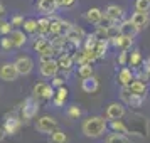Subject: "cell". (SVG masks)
Instances as JSON below:
<instances>
[{
  "label": "cell",
  "instance_id": "cell-1",
  "mask_svg": "<svg viewBox=\"0 0 150 143\" xmlns=\"http://www.w3.org/2000/svg\"><path fill=\"white\" fill-rule=\"evenodd\" d=\"M108 128V123L103 116H89L88 120H84L81 125V131L88 138H98L101 136Z\"/></svg>",
  "mask_w": 150,
  "mask_h": 143
},
{
  "label": "cell",
  "instance_id": "cell-2",
  "mask_svg": "<svg viewBox=\"0 0 150 143\" xmlns=\"http://www.w3.org/2000/svg\"><path fill=\"white\" fill-rule=\"evenodd\" d=\"M37 111H39V101H37V98H27L25 101H24V104H22V120L24 121H29V120H32L35 115H37Z\"/></svg>",
  "mask_w": 150,
  "mask_h": 143
},
{
  "label": "cell",
  "instance_id": "cell-3",
  "mask_svg": "<svg viewBox=\"0 0 150 143\" xmlns=\"http://www.w3.org/2000/svg\"><path fill=\"white\" fill-rule=\"evenodd\" d=\"M54 86L52 84H47L44 81H39L32 89V96L37 98V99H52L54 98Z\"/></svg>",
  "mask_w": 150,
  "mask_h": 143
},
{
  "label": "cell",
  "instance_id": "cell-4",
  "mask_svg": "<svg viewBox=\"0 0 150 143\" xmlns=\"http://www.w3.org/2000/svg\"><path fill=\"white\" fill-rule=\"evenodd\" d=\"M41 74L44 77H54L57 76V71H59V64L56 59L52 57H47V59H41Z\"/></svg>",
  "mask_w": 150,
  "mask_h": 143
},
{
  "label": "cell",
  "instance_id": "cell-5",
  "mask_svg": "<svg viewBox=\"0 0 150 143\" xmlns=\"http://www.w3.org/2000/svg\"><path fill=\"white\" fill-rule=\"evenodd\" d=\"M66 39H68L69 44H73V46H76V47H79L81 46L83 39L86 37V34H84V30H83L81 27H78V25H71V27L66 30Z\"/></svg>",
  "mask_w": 150,
  "mask_h": 143
},
{
  "label": "cell",
  "instance_id": "cell-6",
  "mask_svg": "<svg viewBox=\"0 0 150 143\" xmlns=\"http://www.w3.org/2000/svg\"><path fill=\"white\" fill-rule=\"evenodd\" d=\"M35 128L41 133H52L54 130H57V121L52 116H41L35 121Z\"/></svg>",
  "mask_w": 150,
  "mask_h": 143
},
{
  "label": "cell",
  "instance_id": "cell-7",
  "mask_svg": "<svg viewBox=\"0 0 150 143\" xmlns=\"http://www.w3.org/2000/svg\"><path fill=\"white\" fill-rule=\"evenodd\" d=\"M34 49L39 52L41 59H47V57H52L54 56V49L51 46V42L47 39H44V37H41V39H37L34 42Z\"/></svg>",
  "mask_w": 150,
  "mask_h": 143
},
{
  "label": "cell",
  "instance_id": "cell-8",
  "mask_svg": "<svg viewBox=\"0 0 150 143\" xmlns=\"http://www.w3.org/2000/svg\"><path fill=\"white\" fill-rule=\"evenodd\" d=\"M2 126H4L7 135H15V133H19V130L22 126V118H19L15 115H8L5 116V121H4Z\"/></svg>",
  "mask_w": 150,
  "mask_h": 143
},
{
  "label": "cell",
  "instance_id": "cell-9",
  "mask_svg": "<svg viewBox=\"0 0 150 143\" xmlns=\"http://www.w3.org/2000/svg\"><path fill=\"white\" fill-rule=\"evenodd\" d=\"M122 99L123 103H127L128 106H133V108H140L143 103V96H138V94H133L127 86L122 88Z\"/></svg>",
  "mask_w": 150,
  "mask_h": 143
},
{
  "label": "cell",
  "instance_id": "cell-10",
  "mask_svg": "<svg viewBox=\"0 0 150 143\" xmlns=\"http://www.w3.org/2000/svg\"><path fill=\"white\" fill-rule=\"evenodd\" d=\"M19 76V71L15 68L14 62H5L0 66V79L4 81H15Z\"/></svg>",
  "mask_w": 150,
  "mask_h": 143
},
{
  "label": "cell",
  "instance_id": "cell-11",
  "mask_svg": "<svg viewBox=\"0 0 150 143\" xmlns=\"http://www.w3.org/2000/svg\"><path fill=\"white\" fill-rule=\"evenodd\" d=\"M14 64H15V68H17V71H19V74H22V76L30 74L32 69H34V61L30 57H27V56H21Z\"/></svg>",
  "mask_w": 150,
  "mask_h": 143
},
{
  "label": "cell",
  "instance_id": "cell-12",
  "mask_svg": "<svg viewBox=\"0 0 150 143\" xmlns=\"http://www.w3.org/2000/svg\"><path fill=\"white\" fill-rule=\"evenodd\" d=\"M69 27H71L69 22H64V20H61V19H51L49 34L51 35H64Z\"/></svg>",
  "mask_w": 150,
  "mask_h": 143
},
{
  "label": "cell",
  "instance_id": "cell-13",
  "mask_svg": "<svg viewBox=\"0 0 150 143\" xmlns=\"http://www.w3.org/2000/svg\"><path fill=\"white\" fill-rule=\"evenodd\" d=\"M125 116V106L122 103H111L106 108V118L108 120H122Z\"/></svg>",
  "mask_w": 150,
  "mask_h": 143
},
{
  "label": "cell",
  "instance_id": "cell-14",
  "mask_svg": "<svg viewBox=\"0 0 150 143\" xmlns=\"http://www.w3.org/2000/svg\"><path fill=\"white\" fill-rule=\"evenodd\" d=\"M111 44L115 47H120L122 51H128L133 44V37H128V35H123V34H118L116 37L111 39Z\"/></svg>",
  "mask_w": 150,
  "mask_h": 143
},
{
  "label": "cell",
  "instance_id": "cell-15",
  "mask_svg": "<svg viewBox=\"0 0 150 143\" xmlns=\"http://www.w3.org/2000/svg\"><path fill=\"white\" fill-rule=\"evenodd\" d=\"M57 64H59V69L69 73L73 69V66H74V56L69 54V52H62L59 56V59H57Z\"/></svg>",
  "mask_w": 150,
  "mask_h": 143
},
{
  "label": "cell",
  "instance_id": "cell-16",
  "mask_svg": "<svg viewBox=\"0 0 150 143\" xmlns=\"http://www.w3.org/2000/svg\"><path fill=\"white\" fill-rule=\"evenodd\" d=\"M81 88H83V91H84V93L93 94V93H96V91H98V88H100V82H98V79H96L95 76H89V77H86V79H83Z\"/></svg>",
  "mask_w": 150,
  "mask_h": 143
},
{
  "label": "cell",
  "instance_id": "cell-17",
  "mask_svg": "<svg viewBox=\"0 0 150 143\" xmlns=\"http://www.w3.org/2000/svg\"><path fill=\"white\" fill-rule=\"evenodd\" d=\"M127 88L133 93V94H138V96H147V84L142 81V79H133V81L130 82Z\"/></svg>",
  "mask_w": 150,
  "mask_h": 143
},
{
  "label": "cell",
  "instance_id": "cell-18",
  "mask_svg": "<svg viewBox=\"0 0 150 143\" xmlns=\"http://www.w3.org/2000/svg\"><path fill=\"white\" fill-rule=\"evenodd\" d=\"M130 20L135 24L137 27L140 29H145V27H149V24H150V17L149 14H143V12H135V14L132 15V19Z\"/></svg>",
  "mask_w": 150,
  "mask_h": 143
},
{
  "label": "cell",
  "instance_id": "cell-19",
  "mask_svg": "<svg viewBox=\"0 0 150 143\" xmlns=\"http://www.w3.org/2000/svg\"><path fill=\"white\" fill-rule=\"evenodd\" d=\"M66 44H68L66 35H54V39L51 41V46L54 49V54H62V52H66V51H64V49H66Z\"/></svg>",
  "mask_w": 150,
  "mask_h": 143
},
{
  "label": "cell",
  "instance_id": "cell-20",
  "mask_svg": "<svg viewBox=\"0 0 150 143\" xmlns=\"http://www.w3.org/2000/svg\"><path fill=\"white\" fill-rule=\"evenodd\" d=\"M37 7H39V10H41L42 14L51 15V14L56 12L57 4H56V0H39V2H37Z\"/></svg>",
  "mask_w": 150,
  "mask_h": 143
},
{
  "label": "cell",
  "instance_id": "cell-21",
  "mask_svg": "<svg viewBox=\"0 0 150 143\" xmlns=\"http://www.w3.org/2000/svg\"><path fill=\"white\" fill-rule=\"evenodd\" d=\"M116 79H118V82H120L122 86H128L130 82L133 81V73H132V69H128V68L123 66V68L118 71Z\"/></svg>",
  "mask_w": 150,
  "mask_h": 143
},
{
  "label": "cell",
  "instance_id": "cell-22",
  "mask_svg": "<svg viewBox=\"0 0 150 143\" xmlns=\"http://www.w3.org/2000/svg\"><path fill=\"white\" fill-rule=\"evenodd\" d=\"M101 19H103V12L98 7H91L88 12H86V20H88L89 24H93V25H100Z\"/></svg>",
  "mask_w": 150,
  "mask_h": 143
},
{
  "label": "cell",
  "instance_id": "cell-23",
  "mask_svg": "<svg viewBox=\"0 0 150 143\" xmlns=\"http://www.w3.org/2000/svg\"><path fill=\"white\" fill-rule=\"evenodd\" d=\"M118 27H120V32H122L123 35H128V37H135V35L138 34V30H140L132 20L123 22V24H120Z\"/></svg>",
  "mask_w": 150,
  "mask_h": 143
},
{
  "label": "cell",
  "instance_id": "cell-24",
  "mask_svg": "<svg viewBox=\"0 0 150 143\" xmlns=\"http://www.w3.org/2000/svg\"><path fill=\"white\" fill-rule=\"evenodd\" d=\"M8 37H10L12 44H14V47H22L25 44V41H27V37H25V34L22 30H12L8 34Z\"/></svg>",
  "mask_w": 150,
  "mask_h": 143
},
{
  "label": "cell",
  "instance_id": "cell-25",
  "mask_svg": "<svg viewBox=\"0 0 150 143\" xmlns=\"http://www.w3.org/2000/svg\"><path fill=\"white\" fill-rule=\"evenodd\" d=\"M105 14L108 15L111 20H122V17H123V8L122 7H118V5H108L106 7V10H105Z\"/></svg>",
  "mask_w": 150,
  "mask_h": 143
},
{
  "label": "cell",
  "instance_id": "cell-26",
  "mask_svg": "<svg viewBox=\"0 0 150 143\" xmlns=\"http://www.w3.org/2000/svg\"><path fill=\"white\" fill-rule=\"evenodd\" d=\"M49 27H51V19L44 17V19H39L37 20V34L41 35V37L49 35Z\"/></svg>",
  "mask_w": 150,
  "mask_h": 143
},
{
  "label": "cell",
  "instance_id": "cell-27",
  "mask_svg": "<svg viewBox=\"0 0 150 143\" xmlns=\"http://www.w3.org/2000/svg\"><path fill=\"white\" fill-rule=\"evenodd\" d=\"M66 98H68V89L64 88V86H61V88H57L56 89V93H54V103H56V106H62L64 104V101H66Z\"/></svg>",
  "mask_w": 150,
  "mask_h": 143
},
{
  "label": "cell",
  "instance_id": "cell-28",
  "mask_svg": "<svg viewBox=\"0 0 150 143\" xmlns=\"http://www.w3.org/2000/svg\"><path fill=\"white\" fill-rule=\"evenodd\" d=\"M68 135L61 130H54L49 136V143H68Z\"/></svg>",
  "mask_w": 150,
  "mask_h": 143
},
{
  "label": "cell",
  "instance_id": "cell-29",
  "mask_svg": "<svg viewBox=\"0 0 150 143\" xmlns=\"http://www.w3.org/2000/svg\"><path fill=\"white\" fill-rule=\"evenodd\" d=\"M106 143H132L123 133H111L106 136Z\"/></svg>",
  "mask_w": 150,
  "mask_h": 143
},
{
  "label": "cell",
  "instance_id": "cell-30",
  "mask_svg": "<svg viewBox=\"0 0 150 143\" xmlns=\"http://www.w3.org/2000/svg\"><path fill=\"white\" fill-rule=\"evenodd\" d=\"M111 130L116 131V133H123V135H130L127 125L122 121V120H111Z\"/></svg>",
  "mask_w": 150,
  "mask_h": 143
},
{
  "label": "cell",
  "instance_id": "cell-31",
  "mask_svg": "<svg viewBox=\"0 0 150 143\" xmlns=\"http://www.w3.org/2000/svg\"><path fill=\"white\" fill-rule=\"evenodd\" d=\"M106 49H108V39H100V41L96 42L95 52H96V56H98V59L106 54Z\"/></svg>",
  "mask_w": 150,
  "mask_h": 143
},
{
  "label": "cell",
  "instance_id": "cell-32",
  "mask_svg": "<svg viewBox=\"0 0 150 143\" xmlns=\"http://www.w3.org/2000/svg\"><path fill=\"white\" fill-rule=\"evenodd\" d=\"M78 76H79L81 79H86L89 76H93V68H91V64H81V66L78 68Z\"/></svg>",
  "mask_w": 150,
  "mask_h": 143
},
{
  "label": "cell",
  "instance_id": "cell-33",
  "mask_svg": "<svg viewBox=\"0 0 150 143\" xmlns=\"http://www.w3.org/2000/svg\"><path fill=\"white\" fill-rule=\"evenodd\" d=\"M135 10L137 12H143V14H150V0H137Z\"/></svg>",
  "mask_w": 150,
  "mask_h": 143
},
{
  "label": "cell",
  "instance_id": "cell-34",
  "mask_svg": "<svg viewBox=\"0 0 150 143\" xmlns=\"http://www.w3.org/2000/svg\"><path fill=\"white\" fill-rule=\"evenodd\" d=\"M128 64L132 68H138V66L142 64V54H140L138 51H133V52L128 56Z\"/></svg>",
  "mask_w": 150,
  "mask_h": 143
},
{
  "label": "cell",
  "instance_id": "cell-35",
  "mask_svg": "<svg viewBox=\"0 0 150 143\" xmlns=\"http://www.w3.org/2000/svg\"><path fill=\"white\" fill-rule=\"evenodd\" d=\"M24 30L25 32H29V34H35L37 32V20H34V19H27V20H24Z\"/></svg>",
  "mask_w": 150,
  "mask_h": 143
},
{
  "label": "cell",
  "instance_id": "cell-36",
  "mask_svg": "<svg viewBox=\"0 0 150 143\" xmlns=\"http://www.w3.org/2000/svg\"><path fill=\"white\" fill-rule=\"evenodd\" d=\"M100 41L98 39V35L96 34H89V35H86V42H84V47L86 49H95V46H96V42Z\"/></svg>",
  "mask_w": 150,
  "mask_h": 143
},
{
  "label": "cell",
  "instance_id": "cell-37",
  "mask_svg": "<svg viewBox=\"0 0 150 143\" xmlns=\"http://www.w3.org/2000/svg\"><path fill=\"white\" fill-rule=\"evenodd\" d=\"M12 32V22H0V34L8 35Z\"/></svg>",
  "mask_w": 150,
  "mask_h": 143
},
{
  "label": "cell",
  "instance_id": "cell-38",
  "mask_svg": "<svg viewBox=\"0 0 150 143\" xmlns=\"http://www.w3.org/2000/svg\"><path fill=\"white\" fill-rule=\"evenodd\" d=\"M68 116L69 118H79V116H81V109H79V106H76V104L69 106L68 108Z\"/></svg>",
  "mask_w": 150,
  "mask_h": 143
},
{
  "label": "cell",
  "instance_id": "cell-39",
  "mask_svg": "<svg viewBox=\"0 0 150 143\" xmlns=\"http://www.w3.org/2000/svg\"><path fill=\"white\" fill-rule=\"evenodd\" d=\"M0 46H2V49H5V51H10V49L14 47V44H12V41H10L8 35H4V37L0 39Z\"/></svg>",
  "mask_w": 150,
  "mask_h": 143
},
{
  "label": "cell",
  "instance_id": "cell-40",
  "mask_svg": "<svg viewBox=\"0 0 150 143\" xmlns=\"http://www.w3.org/2000/svg\"><path fill=\"white\" fill-rule=\"evenodd\" d=\"M127 62H128V52L127 51H122L120 56H118V64L120 66H127Z\"/></svg>",
  "mask_w": 150,
  "mask_h": 143
},
{
  "label": "cell",
  "instance_id": "cell-41",
  "mask_svg": "<svg viewBox=\"0 0 150 143\" xmlns=\"http://www.w3.org/2000/svg\"><path fill=\"white\" fill-rule=\"evenodd\" d=\"M76 0H56V4H57V7H71V5H74Z\"/></svg>",
  "mask_w": 150,
  "mask_h": 143
},
{
  "label": "cell",
  "instance_id": "cell-42",
  "mask_svg": "<svg viewBox=\"0 0 150 143\" xmlns=\"http://www.w3.org/2000/svg\"><path fill=\"white\" fill-rule=\"evenodd\" d=\"M52 86H54V88H61V86H64V79L54 76V77H52Z\"/></svg>",
  "mask_w": 150,
  "mask_h": 143
},
{
  "label": "cell",
  "instance_id": "cell-43",
  "mask_svg": "<svg viewBox=\"0 0 150 143\" xmlns=\"http://www.w3.org/2000/svg\"><path fill=\"white\" fill-rule=\"evenodd\" d=\"M24 24V19H22L21 15H15L14 19H12V25H22Z\"/></svg>",
  "mask_w": 150,
  "mask_h": 143
},
{
  "label": "cell",
  "instance_id": "cell-44",
  "mask_svg": "<svg viewBox=\"0 0 150 143\" xmlns=\"http://www.w3.org/2000/svg\"><path fill=\"white\" fill-rule=\"evenodd\" d=\"M145 73H149L150 74V57L145 61Z\"/></svg>",
  "mask_w": 150,
  "mask_h": 143
},
{
  "label": "cell",
  "instance_id": "cell-45",
  "mask_svg": "<svg viewBox=\"0 0 150 143\" xmlns=\"http://www.w3.org/2000/svg\"><path fill=\"white\" fill-rule=\"evenodd\" d=\"M7 135V133H5V130H4V126H2V125H0V142H2V140H4V136Z\"/></svg>",
  "mask_w": 150,
  "mask_h": 143
},
{
  "label": "cell",
  "instance_id": "cell-46",
  "mask_svg": "<svg viewBox=\"0 0 150 143\" xmlns=\"http://www.w3.org/2000/svg\"><path fill=\"white\" fill-rule=\"evenodd\" d=\"M4 12H5V8H4V5H2V4H0V17L4 15Z\"/></svg>",
  "mask_w": 150,
  "mask_h": 143
}]
</instances>
